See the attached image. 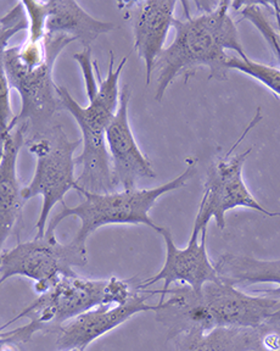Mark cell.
Listing matches in <instances>:
<instances>
[{
  "mask_svg": "<svg viewBox=\"0 0 280 351\" xmlns=\"http://www.w3.org/2000/svg\"><path fill=\"white\" fill-rule=\"evenodd\" d=\"M167 295L159 302L156 319L168 330L167 340L175 348L216 327H257L280 306V298L247 294L223 280L206 283L201 291L178 285Z\"/></svg>",
  "mask_w": 280,
  "mask_h": 351,
  "instance_id": "cell-1",
  "label": "cell"
},
{
  "mask_svg": "<svg viewBox=\"0 0 280 351\" xmlns=\"http://www.w3.org/2000/svg\"><path fill=\"white\" fill-rule=\"evenodd\" d=\"M231 6V1H220L198 16L176 19L175 39L155 62L154 73L157 76L155 99L157 101L164 99L177 77H184L187 82L200 67L209 69V80L227 81L231 58L227 50L246 58L236 22L229 15Z\"/></svg>",
  "mask_w": 280,
  "mask_h": 351,
  "instance_id": "cell-2",
  "label": "cell"
},
{
  "mask_svg": "<svg viewBox=\"0 0 280 351\" xmlns=\"http://www.w3.org/2000/svg\"><path fill=\"white\" fill-rule=\"evenodd\" d=\"M136 280H84L64 277L1 327V351L20 350L39 332H56L78 315L99 305L126 302L138 289Z\"/></svg>",
  "mask_w": 280,
  "mask_h": 351,
  "instance_id": "cell-3",
  "label": "cell"
},
{
  "mask_svg": "<svg viewBox=\"0 0 280 351\" xmlns=\"http://www.w3.org/2000/svg\"><path fill=\"white\" fill-rule=\"evenodd\" d=\"M75 39L66 36H45L1 49V71L21 97V111L12 121L8 134L20 125L27 127L28 133L42 131L62 109L53 70L58 56Z\"/></svg>",
  "mask_w": 280,
  "mask_h": 351,
  "instance_id": "cell-4",
  "label": "cell"
},
{
  "mask_svg": "<svg viewBox=\"0 0 280 351\" xmlns=\"http://www.w3.org/2000/svg\"><path fill=\"white\" fill-rule=\"evenodd\" d=\"M128 56L122 58L115 67V56L110 51V64L106 78L98 73V92L89 99V104H78L66 88L58 86V94L62 109L71 114L82 132L83 150L76 158V165L82 166L77 178V186L93 193H110L115 191L116 182L111 167L110 154L106 144V130L114 119L118 105L120 93L118 81Z\"/></svg>",
  "mask_w": 280,
  "mask_h": 351,
  "instance_id": "cell-5",
  "label": "cell"
},
{
  "mask_svg": "<svg viewBox=\"0 0 280 351\" xmlns=\"http://www.w3.org/2000/svg\"><path fill=\"white\" fill-rule=\"evenodd\" d=\"M196 167L198 159L192 156L187 160V167L181 175L153 189L133 188L123 192L93 193L76 186V191L82 194L84 200L73 208L62 204V210L50 221L45 234L55 236L58 226L68 217L81 221V227L73 239L82 245H87L90 234L104 226L144 225L159 232L160 226L155 225L149 215L150 210L166 193L187 186L196 173Z\"/></svg>",
  "mask_w": 280,
  "mask_h": 351,
  "instance_id": "cell-6",
  "label": "cell"
},
{
  "mask_svg": "<svg viewBox=\"0 0 280 351\" xmlns=\"http://www.w3.org/2000/svg\"><path fill=\"white\" fill-rule=\"evenodd\" d=\"M29 153L37 159L34 178L23 186V197L26 202L42 197V210L36 223L37 236L44 237L47 219L56 204H65L64 197L71 189H76L75 152L82 139L70 141L59 125L48 126L36 132L27 139Z\"/></svg>",
  "mask_w": 280,
  "mask_h": 351,
  "instance_id": "cell-7",
  "label": "cell"
},
{
  "mask_svg": "<svg viewBox=\"0 0 280 351\" xmlns=\"http://www.w3.org/2000/svg\"><path fill=\"white\" fill-rule=\"evenodd\" d=\"M87 263V245L75 239L62 244L55 236H37L1 252V283L16 276L26 277L34 280V291L42 294L61 278L77 276L75 267H84Z\"/></svg>",
  "mask_w": 280,
  "mask_h": 351,
  "instance_id": "cell-8",
  "label": "cell"
},
{
  "mask_svg": "<svg viewBox=\"0 0 280 351\" xmlns=\"http://www.w3.org/2000/svg\"><path fill=\"white\" fill-rule=\"evenodd\" d=\"M261 119V110H257L255 119L245 130L242 138L233 145L229 153L225 154V156L211 165L207 178L203 184V197L199 205L192 230L203 232V230H207L211 219H214L220 230H225V214L236 208H251L270 217L279 215L269 211L261 203H258L244 181L242 169L246 162L247 156L251 153V149L231 156L234 149L242 142V138L246 136L247 132Z\"/></svg>",
  "mask_w": 280,
  "mask_h": 351,
  "instance_id": "cell-9",
  "label": "cell"
},
{
  "mask_svg": "<svg viewBox=\"0 0 280 351\" xmlns=\"http://www.w3.org/2000/svg\"><path fill=\"white\" fill-rule=\"evenodd\" d=\"M157 233L165 241V263L155 277L139 282V289H148L150 285L164 282L162 289L153 291L154 294H160L159 302H164L173 283L188 285L194 291H201L206 283L220 280L214 263L209 258L206 249V230L203 232L192 230L187 247L183 249L177 247L168 228L160 227Z\"/></svg>",
  "mask_w": 280,
  "mask_h": 351,
  "instance_id": "cell-10",
  "label": "cell"
},
{
  "mask_svg": "<svg viewBox=\"0 0 280 351\" xmlns=\"http://www.w3.org/2000/svg\"><path fill=\"white\" fill-rule=\"evenodd\" d=\"M153 291L139 289L126 302L99 305L72 318L58 330V350H86L93 341L120 327L134 315L159 310L160 304H149Z\"/></svg>",
  "mask_w": 280,
  "mask_h": 351,
  "instance_id": "cell-11",
  "label": "cell"
},
{
  "mask_svg": "<svg viewBox=\"0 0 280 351\" xmlns=\"http://www.w3.org/2000/svg\"><path fill=\"white\" fill-rule=\"evenodd\" d=\"M132 90L123 86L120 93V105L106 130V144L110 154L111 167L116 186L133 189L142 178H155L154 169L148 156L142 152L129 123V101Z\"/></svg>",
  "mask_w": 280,
  "mask_h": 351,
  "instance_id": "cell-12",
  "label": "cell"
},
{
  "mask_svg": "<svg viewBox=\"0 0 280 351\" xmlns=\"http://www.w3.org/2000/svg\"><path fill=\"white\" fill-rule=\"evenodd\" d=\"M177 4L176 0H145L118 4L121 10H126L132 25L133 49L145 65L147 86L151 82L155 62L165 49L166 39L176 21Z\"/></svg>",
  "mask_w": 280,
  "mask_h": 351,
  "instance_id": "cell-13",
  "label": "cell"
},
{
  "mask_svg": "<svg viewBox=\"0 0 280 351\" xmlns=\"http://www.w3.org/2000/svg\"><path fill=\"white\" fill-rule=\"evenodd\" d=\"M28 128L17 126L12 133L1 137L0 147V243L10 237L23 216V186L17 180V158L27 142Z\"/></svg>",
  "mask_w": 280,
  "mask_h": 351,
  "instance_id": "cell-14",
  "label": "cell"
},
{
  "mask_svg": "<svg viewBox=\"0 0 280 351\" xmlns=\"http://www.w3.org/2000/svg\"><path fill=\"white\" fill-rule=\"evenodd\" d=\"M45 36H66L90 48L94 40L115 29L111 22L101 21L89 15L77 1L49 0L43 1Z\"/></svg>",
  "mask_w": 280,
  "mask_h": 351,
  "instance_id": "cell-15",
  "label": "cell"
},
{
  "mask_svg": "<svg viewBox=\"0 0 280 351\" xmlns=\"http://www.w3.org/2000/svg\"><path fill=\"white\" fill-rule=\"evenodd\" d=\"M220 280L236 287L253 285H275L272 289L255 291L264 295L280 298V258L261 260L249 255L225 252L214 263Z\"/></svg>",
  "mask_w": 280,
  "mask_h": 351,
  "instance_id": "cell-16",
  "label": "cell"
},
{
  "mask_svg": "<svg viewBox=\"0 0 280 351\" xmlns=\"http://www.w3.org/2000/svg\"><path fill=\"white\" fill-rule=\"evenodd\" d=\"M187 351L264 350V330L261 326H225L209 329L206 333L186 340L175 348Z\"/></svg>",
  "mask_w": 280,
  "mask_h": 351,
  "instance_id": "cell-17",
  "label": "cell"
},
{
  "mask_svg": "<svg viewBox=\"0 0 280 351\" xmlns=\"http://www.w3.org/2000/svg\"><path fill=\"white\" fill-rule=\"evenodd\" d=\"M228 69L253 77V80L262 83L270 92L280 97V69L278 67L256 62L249 56H231L228 60Z\"/></svg>",
  "mask_w": 280,
  "mask_h": 351,
  "instance_id": "cell-18",
  "label": "cell"
},
{
  "mask_svg": "<svg viewBox=\"0 0 280 351\" xmlns=\"http://www.w3.org/2000/svg\"><path fill=\"white\" fill-rule=\"evenodd\" d=\"M29 28V20L23 1L1 17V49L9 47L8 43L17 32Z\"/></svg>",
  "mask_w": 280,
  "mask_h": 351,
  "instance_id": "cell-19",
  "label": "cell"
},
{
  "mask_svg": "<svg viewBox=\"0 0 280 351\" xmlns=\"http://www.w3.org/2000/svg\"><path fill=\"white\" fill-rule=\"evenodd\" d=\"M10 84L6 80L5 73L0 70V132L1 136L8 134V130L15 116L12 115L10 101Z\"/></svg>",
  "mask_w": 280,
  "mask_h": 351,
  "instance_id": "cell-20",
  "label": "cell"
},
{
  "mask_svg": "<svg viewBox=\"0 0 280 351\" xmlns=\"http://www.w3.org/2000/svg\"><path fill=\"white\" fill-rule=\"evenodd\" d=\"M73 59L77 61L78 65L81 67L87 97L90 98L98 92V88H99V84H97L95 76H94L93 67L95 64L92 60V48H83L81 53L73 55Z\"/></svg>",
  "mask_w": 280,
  "mask_h": 351,
  "instance_id": "cell-21",
  "label": "cell"
},
{
  "mask_svg": "<svg viewBox=\"0 0 280 351\" xmlns=\"http://www.w3.org/2000/svg\"><path fill=\"white\" fill-rule=\"evenodd\" d=\"M264 350H280V306L272 313L264 324Z\"/></svg>",
  "mask_w": 280,
  "mask_h": 351,
  "instance_id": "cell-22",
  "label": "cell"
},
{
  "mask_svg": "<svg viewBox=\"0 0 280 351\" xmlns=\"http://www.w3.org/2000/svg\"><path fill=\"white\" fill-rule=\"evenodd\" d=\"M268 4V8L273 12V15H275V27L278 29V32L280 34V10L278 5H277V3H267Z\"/></svg>",
  "mask_w": 280,
  "mask_h": 351,
  "instance_id": "cell-23",
  "label": "cell"
}]
</instances>
